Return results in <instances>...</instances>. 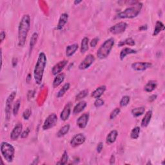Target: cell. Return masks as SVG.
Segmentation results:
<instances>
[{
  "label": "cell",
  "mask_w": 165,
  "mask_h": 165,
  "mask_svg": "<svg viewBox=\"0 0 165 165\" xmlns=\"http://www.w3.org/2000/svg\"><path fill=\"white\" fill-rule=\"evenodd\" d=\"M30 27V18L29 14H25L20 20L18 27V46H25L28 33Z\"/></svg>",
  "instance_id": "cell-1"
},
{
  "label": "cell",
  "mask_w": 165,
  "mask_h": 165,
  "mask_svg": "<svg viewBox=\"0 0 165 165\" xmlns=\"http://www.w3.org/2000/svg\"><path fill=\"white\" fill-rule=\"evenodd\" d=\"M47 56L44 52H41L39 54L38 61L36 62L34 70V78L36 83L40 84L42 83L44 71L47 65Z\"/></svg>",
  "instance_id": "cell-2"
},
{
  "label": "cell",
  "mask_w": 165,
  "mask_h": 165,
  "mask_svg": "<svg viewBox=\"0 0 165 165\" xmlns=\"http://www.w3.org/2000/svg\"><path fill=\"white\" fill-rule=\"evenodd\" d=\"M133 5L134 6L128 7L124 11L121 12L117 15V17L119 19H132L138 16L142 9L143 4L139 1H136Z\"/></svg>",
  "instance_id": "cell-3"
},
{
  "label": "cell",
  "mask_w": 165,
  "mask_h": 165,
  "mask_svg": "<svg viewBox=\"0 0 165 165\" xmlns=\"http://www.w3.org/2000/svg\"><path fill=\"white\" fill-rule=\"evenodd\" d=\"M115 43L114 38H109L107 39L101 47L99 48L97 52L98 58L100 59H103L107 58L113 48Z\"/></svg>",
  "instance_id": "cell-4"
},
{
  "label": "cell",
  "mask_w": 165,
  "mask_h": 165,
  "mask_svg": "<svg viewBox=\"0 0 165 165\" xmlns=\"http://www.w3.org/2000/svg\"><path fill=\"white\" fill-rule=\"evenodd\" d=\"M0 150L6 161L8 163L13 161L15 155V148L12 144L7 142H2L0 145Z\"/></svg>",
  "instance_id": "cell-5"
},
{
  "label": "cell",
  "mask_w": 165,
  "mask_h": 165,
  "mask_svg": "<svg viewBox=\"0 0 165 165\" xmlns=\"http://www.w3.org/2000/svg\"><path fill=\"white\" fill-rule=\"evenodd\" d=\"M16 96V92H13L10 94L8 96L5 102V118L7 120H9L11 116V110H12V106H13V103Z\"/></svg>",
  "instance_id": "cell-6"
},
{
  "label": "cell",
  "mask_w": 165,
  "mask_h": 165,
  "mask_svg": "<svg viewBox=\"0 0 165 165\" xmlns=\"http://www.w3.org/2000/svg\"><path fill=\"white\" fill-rule=\"evenodd\" d=\"M58 122V116L55 114L52 113L47 117L42 127L43 130H49L55 126Z\"/></svg>",
  "instance_id": "cell-7"
},
{
  "label": "cell",
  "mask_w": 165,
  "mask_h": 165,
  "mask_svg": "<svg viewBox=\"0 0 165 165\" xmlns=\"http://www.w3.org/2000/svg\"><path fill=\"white\" fill-rule=\"evenodd\" d=\"M128 27L127 23L125 22H119L111 27L109 29L110 33L113 34H119L124 33Z\"/></svg>",
  "instance_id": "cell-8"
},
{
  "label": "cell",
  "mask_w": 165,
  "mask_h": 165,
  "mask_svg": "<svg viewBox=\"0 0 165 165\" xmlns=\"http://www.w3.org/2000/svg\"><path fill=\"white\" fill-rule=\"evenodd\" d=\"M95 61V57L92 54L87 55L85 58H84L81 63L79 64V70H86L89 68L92 64Z\"/></svg>",
  "instance_id": "cell-9"
},
{
  "label": "cell",
  "mask_w": 165,
  "mask_h": 165,
  "mask_svg": "<svg viewBox=\"0 0 165 165\" xmlns=\"http://www.w3.org/2000/svg\"><path fill=\"white\" fill-rule=\"evenodd\" d=\"M86 141V138L83 134H78L75 135L70 141V144L72 147H77L81 145Z\"/></svg>",
  "instance_id": "cell-10"
},
{
  "label": "cell",
  "mask_w": 165,
  "mask_h": 165,
  "mask_svg": "<svg viewBox=\"0 0 165 165\" xmlns=\"http://www.w3.org/2000/svg\"><path fill=\"white\" fill-rule=\"evenodd\" d=\"M152 65L148 62H136L132 64V68L135 71H144L148 68L152 67Z\"/></svg>",
  "instance_id": "cell-11"
},
{
  "label": "cell",
  "mask_w": 165,
  "mask_h": 165,
  "mask_svg": "<svg viewBox=\"0 0 165 165\" xmlns=\"http://www.w3.org/2000/svg\"><path fill=\"white\" fill-rule=\"evenodd\" d=\"M23 131V125L21 123H18L12 130L10 133V139L13 141L17 140L19 137L21 135Z\"/></svg>",
  "instance_id": "cell-12"
},
{
  "label": "cell",
  "mask_w": 165,
  "mask_h": 165,
  "mask_svg": "<svg viewBox=\"0 0 165 165\" xmlns=\"http://www.w3.org/2000/svg\"><path fill=\"white\" fill-rule=\"evenodd\" d=\"M67 63L68 61L67 60H62V61H60L58 63H56L52 69V74L54 75H56L61 73L62 70L67 65Z\"/></svg>",
  "instance_id": "cell-13"
},
{
  "label": "cell",
  "mask_w": 165,
  "mask_h": 165,
  "mask_svg": "<svg viewBox=\"0 0 165 165\" xmlns=\"http://www.w3.org/2000/svg\"><path fill=\"white\" fill-rule=\"evenodd\" d=\"M89 113H84L78 119L76 123H77V125L79 128L84 129V128H86L88 122V120H89Z\"/></svg>",
  "instance_id": "cell-14"
},
{
  "label": "cell",
  "mask_w": 165,
  "mask_h": 165,
  "mask_svg": "<svg viewBox=\"0 0 165 165\" xmlns=\"http://www.w3.org/2000/svg\"><path fill=\"white\" fill-rule=\"evenodd\" d=\"M71 113V104L68 103L64 107L63 110H62L61 114H60V118L63 121H65L68 120L69 117Z\"/></svg>",
  "instance_id": "cell-15"
},
{
  "label": "cell",
  "mask_w": 165,
  "mask_h": 165,
  "mask_svg": "<svg viewBox=\"0 0 165 165\" xmlns=\"http://www.w3.org/2000/svg\"><path fill=\"white\" fill-rule=\"evenodd\" d=\"M107 90V87L105 85H101L98 87L92 93V97L94 99L100 98L103 94L104 93V92Z\"/></svg>",
  "instance_id": "cell-16"
},
{
  "label": "cell",
  "mask_w": 165,
  "mask_h": 165,
  "mask_svg": "<svg viewBox=\"0 0 165 165\" xmlns=\"http://www.w3.org/2000/svg\"><path fill=\"white\" fill-rule=\"evenodd\" d=\"M68 19V14L67 13H63L60 16L58 25L56 27V29L58 30H61L64 27V26L65 25V24L67 23Z\"/></svg>",
  "instance_id": "cell-17"
},
{
  "label": "cell",
  "mask_w": 165,
  "mask_h": 165,
  "mask_svg": "<svg viewBox=\"0 0 165 165\" xmlns=\"http://www.w3.org/2000/svg\"><path fill=\"white\" fill-rule=\"evenodd\" d=\"M65 79V74L64 73H60L58 75H56L53 81V83H52L53 88H55L58 87L60 84L64 81Z\"/></svg>",
  "instance_id": "cell-18"
},
{
  "label": "cell",
  "mask_w": 165,
  "mask_h": 165,
  "mask_svg": "<svg viewBox=\"0 0 165 165\" xmlns=\"http://www.w3.org/2000/svg\"><path fill=\"white\" fill-rule=\"evenodd\" d=\"M118 131L115 130H112L107 136L106 141H107V144H111L112 143H114L116 141V139H117V138H118Z\"/></svg>",
  "instance_id": "cell-19"
},
{
  "label": "cell",
  "mask_w": 165,
  "mask_h": 165,
  "mask_svg": "<svg viewBox=\"0 0 165 165\" xmlns=\"http://www.w3.org/2000/svg\"><path fill=\"white\" fill-rule=\"evenodd\" d=\"M87 102L84 101H81L79 102L74 107L73 109V114L74 115H77L81 112L85 107H87Z\"/></svg>",
  "instance_id": "cell-20"
},
{
  "label": "cell",
  "mask_w": 165,
  "mask_h": 165,
  "mask_svg": "<svg viewBox=\"0 0 165 165\" xmlns=\"http://www.w3.org/2000/svg\"><path fill=\"white\" fill-rule=\"evenodd\" d=\"M78 44L77 43H74L67 46L66 48V55L67 57H71L72 55H73L78 49Z\"/></svg>",
  "instance_id": "cell-21"
},
{
  "label": "cell",
  "mask_w": 165,
  "mask_h": 165,
  "mask_svg": "<svg viewBox=\"0 0 165 165\" xmlns=\"http://www.w3.org/2000/svg\"><path fill=\"white\" fill-rule=\"evenodd\" d=\"M157 86H158V83L154 80H150L149 81L144 87V90L147 92H152L154 91Z\"/></svg>",
  "instance_id": "cell-22"
},
{
  "label": "cell",
  "mask_w": 165,
  "mask_h": 165,
  "mask_svg": "<svg viewBox=\"0 0 165 165\" xmlns=\"http://www.w3.org/2000/svg\"><path fill=\"white\" fill-rule=\"evenodd\" d=\"M152 117V111L148 110L147 113L144 115L143 119H142L141 121V127H147L148 126V124H150V122L151 121Z\"/></svg>",
  "instance_id": "cell-23"
},
{
  "label": "cell",
  "mask_w": 165,
  "mask_h": 165,
  "mask_svg": "<svg viewBox=\"0 0 165 165\" xmlns=\"http://www.w3.org/2000/svg\"><path fill=\"white\" fill-rule=\"evenodd\" d=\"M137 51L135 50H134L132 49H130V48H124L120 52V59L121 60H123L124 58H126V56L127 55L132 54H136Z\"/></svg>",
  "instance_id": "cell-24"
},
{
  "label": "cell",
  "mask_w": 165,
  "mask_h": 165,
  "mask_svg": "<svg viewBox=\"0 0 165 165\" xmlns=\"http://www.w3.org/2000/svg\"><path fill=\"white\" fill-rule=\"evenodd\" d=\"M164 24L160 21H158L155 23V29L154 30V33H153V36H156L158 35L162 30H164Z\"/></svg>",
  "instance_id": "cell-25"
},
{
  "label": "cell",
  "mask_w": 165,
  "mask_h": 165,
  "mask_svg": "<svg viewBox=\"0 0 165 165\" xmlns=\"http://www.w3.org/2000/svg\"><path fill=\"white\" fill-rule=\"evenodd\" d=\"M144 112H145V108L143 107L135 108L131 111L132 115L135 117V118H138V117L143 115L144 113Z\"/></svg>",
  "instance_id": "cell-26"
},
{
  "label": "cell",
  "mask_w": 165,
  "mask_h": 165,
  "mask_svg": "<svg viewBox=\"0 0 165 165\" xmlns=\"http://www.w3.org/2000/svg\"><path fill=\"white\" fill-rule=\"evenodd\" d=\"M88 43H89V39L87 37H84L81 41V54H84L89 49L88 46Z\"/></svg>",
  "instance_id": "cell-27"
},
{
  "label": "cell",
  "mask_w": 165,
  "mask_h": 165,
  "mask_svg": "<svg viewBox=\"0 0 165 165\" xmlns=\"http://www.w3.org/2000/svg\"><path fill=\"white\" fill-rule=\"evenodd\" d=\"M70 130V125L69 124H65L60 128L58 132L57 133V136L58 138H62V137L65 136L66 134H68V132Z\"/></svg>",
  "instance_id": "cell-28"
},
{
  "label": "cell",
  "mask_w": 165,
  "mask_h": 165,
  "mask_svg": "<svg viewBox=\"0 0 165 165\" xmlns=\"http://www.w3.org/2000/svg\"><path fill=\"white\" fill-rule=\"evenodd\" d=\"M135 41L132 38H127L123 41H120L118 43V47H123L124 45H129V46H134L135 45Z\"/></svg>",
  "instance_id": "cell-29"
},
{
  "label": "cell",
  "mask_w": 165,
  "mask_h": 165,
  "mask_svg": "<svg viewBox=\"0 0 165 165\" xmlns=\"http://www.w3.org/2000/svg\"><path fill=\"white\" fill-rule=\"evenodd\" d=\"M69 88H70V83H65L63 86V87L61 88V89L59 90L58 93L57 94V97L58 98H62L63 96L65 94L67 91H68V90H69Z\"/></svg>",
  "instance_id": "cell-30"
},
{
  "label": "cell",
  "mask_w": 165,
  "mask_h": 165,
  "mask_svg": "<svg viewBox=\"0 0 165 165\" xmlns=\"http://www.w3.org/2000/svg\"><path fill=\"white\" fill-rule=\"evenodd\" d=\"M141 132V128L139 127H135L133 128L130 133V138L133 139H137L139 138Z\"/></svg>",
  "instance_id": "cell-31"
},
{
  "label": "cell",
  "mask_w": 165,
  "mask_h": 165,
  "mask_svg": "<svg viewBox=\"0 0 165 165\" xmlns=\"http://www.w3.org/2000/svg\"><path fill=\"white\" fill-rule=\"evenodd\" d=\"M38 33H34L31 36L30 38V51L33 49L34 47L35 46L36 42L38 41Z\"/></svg>",
  "instance_id": "cell-32"
},
{
  "label": "cell",
  "mask_w": 165,
  "mask_h": 165,
  "mask_svg": "<svg viewBox=\"0 0 165 165\" xmlns=\"http://www.w3.org/2000/svg\"><path fill=\"white\" fill-rule=\"evenodd\" d=\"M130 98L128 95H124L121 99L119 104L121 107H126L130 103Z\"/></svg>",
  "instance_id": "cell-33"
},
{
  "label": "cell",
  "mask_w": 165,
  "mask_h": 165,
  "mask_svg": "<svg viewBox=\"0 0 165 165\" xmlns=\"http://www.w3.org/2000/svg\"><path fill=\"white\" fill-rule=\"evenodd\" d=\"M88 90L87 89H84V90L81 91L77 95H76L75 100L79 101V100L84 98L88 95Z\"/></svg>",
  "instance_id": "cell-34"
},
{
  "label": "cell",
  "mask_w": 165,
  "mask_h": 165,
  "mask_svg": "<svg viewBox=\"0 0 165 165\" xmlns=\"http://www.w3.org/2000/svg\"><path fill=\"white\" fill-rule=\"evenodd\" d=\"M20 105H21V101H20V99H18L15 102L13 108V112L14 115H16L18 114L19 110Z\"/></svg>",
  "instance_id": "cell-35"
},
{
  "label": "cell",
  "mask_w": 165,
  "mask_h": 165,
  "mask_svg": "<svg viewBox=\"0 0 165 165\" xmlns=\"http://www.w3.org/2000/svg\"><path fill=\"white\" fill-rule=\"evenodd\" d=\"M68 153L67 151H65L63 153V154L62 155L61 160H60L57 164H66L68 162Z\"/></svg>",
  "instance_id": "cell-36"
},
{
  "label": "cell",
  "mask_w": 165,
  "mask_h": 165,
  "mask_svg": "<svg viewBox=\"0 0 165 165\" xmlns=\"http://www.w3.org/2000/svg\"><path fill=\"white\" fill-rule=\"evenodd\" d=\"M121 112V109L119 108H115L111 112L110 114V119H115L117 116H118Z\"/></svg>",
  "instance_id": "cell-37"
},
{
  "label": "cell",
  "mask_w": 165,
  "mask_h": 165,
  "mask_svg": "<svg viewBox=\"0 0 165 165\" xmlns=\"http://www.w3.org/2000/svg\"><path fill=\"white\" fill-rule=\"evenodd\" d=\"M31 114H32L31 110L29 109V108H28V109H27V110H25V111H24V112L23 113V118H24V119L28 120L30 118Z\"/></svg>",
  "instance_id": "cell-38"
},
{
  "label": "cell",
  "mask_w": 165,
  "mask_h": 165,
  "mask_svg": "<svg viewBox=\"0 0 165 165\" xmlns=\"http://www.w3.org/2000/svg\"><path fill=\"white\" fill-rule=\"evenodd\" d=\"M104 101L100 98H98V99H95V101L94 102V106L96 107V108H99L100 107H102L103 105H104Z\"/></svg>",
  "instance_id": "cell-39"
},
{
  "label": "cell",
  "mask_w": 165,
  "mask_h": 165,
  "mask_svg": "<svg viewBox=\"0 0 165 165\" xmlns=\"http://www.w3.org/2000/svg\"><path fill=\"white\" fill-rule=\"evenodd\" d=\"M30 132V128L29 127H28L27 128V129L24 130L23 132H22V134L21 135V138L24 139V138H26L28 137V135H29V133Z\"/></svg>",
  "instance_id": "cell-40"
},
{
  "label": "cell",
  "mask_w": 165,
  "mask_h": 165,
  "mask_svg": "<svg viewBox=\"0 0 165 165\" xmlns=\"http://www.w3.org/2000/svg\"><path fill=\"white\" fill-rule=\"evenodd\" d=\"M99 41V38H95L94 39H92L91 40V41L90 42V45L91 47H95L96 45H98Z\"/></svg>",
  "instance_id": "cell-41"
},
{
  "label": "cell",
  "mask_w": 165,
  "mask_h": 165,
  "mask_svg": "<svg viewBox=\"0 0 165 165\" xmlns=\"http://www.w3.org/2000/svg\"><path fill=\"white\" fill-rule=\"evenodd\" d=\"M103 143L102 142H99L98 144V146H97V152L98 153H101L103 150Z\"/></svg>",
  "instance_id": "cell-42"
},
{
  "label": "cell",
  "mask_w": 165,
  "mask_h": 165,
  "mask_svg": "<svg viewBox=\"0 0 165 165\" xmlns=\"http://www.w3.org/2000/svg\"><path fill=\"white\" fill-rule=\"evenodd\" d=\"M5 36H6V34H5V32L1 31V34H0V38H1V43L3 41V40L5 39Z\"/></svg>",
  "instance_id": "cell-43"
},
{
  "label": "cell",
  "mask_w": 165,
  "mask_h": 165,
  "mask_svg": "<svg viewBox=\"0 0 165 165\" xmlns=\"http://www.w3.org/2000/svg\"><path fill=\"white\" fill-rule=\"evenodd\" d=\"M157 97H158V96H157V95L153 94V95H150V97H149V99H148V101H150V102H153V101H154V100H155V99H156Z\"/></svg>",
  "instance_id": "cell-44"
},
{
  "label": "cell",
  "mask_w": 165,
  "mask_h": 165,
  "mask_svg": "<svg viewBox=\"0 0 165 165\" xmlns=\"http://www.w3.org/2000/svg\"><path fill=\"white\" fill-rule=\"evenodd\" d=\"M115 155H114V154H112V155H111V158H110V164H114L115 163Z\"/></svg>",
  "instance_id": "cell-45"
},
{
  "label": "cell",
  "mask_w": 165,
  "mask_h": 165,
  "mask_svg": "<svg viewBox=\"0 0 165 165\" xmlns=\"http://www.w3.org/2000/svg\"><path fill=\"white\" fill-rule=\"evenodd\" d=\"M148 29V26L147 25H141L139 28V30H147Z\"/></svg>",
  "instance_id": "cell-46"
},
{
  "label": "cell",
  "mask_w": 165,
  "mask_h": 165,
  "mask_svg": "<svg viewBox=\"0 0 165 165\" xmlns=\"http://www.w3.org/2000/svg\"><path fill=\"white\" fill-rule=\"evenodd\" d=\"M17 63H18V59L17 58H13V67H16L17 65Z\"/></svg>",
  "instance_id": "cell-47"
},
{
  "label": "cell",
  "mask_w": 165,
  "mask_h": 165,
  "mask_svg": "<svg viewBox=\"0 0 165 165\" xmlns=\"http://www.w3.org/2000/svg\"><path fill=\"white\" fill-rule=\"evenodd\" d=\"M30 80H31V74H29L27 75V82L29 83L30 81Z\"/></svg>",
  "instance_id": "cell-48"
},
{
  "label": "cell",
  "mask_w": 165,
  "mask_h": 165,
  "mask_svg": "<svg viewBox=\"0 0 165 165\" xmlns=\"http://www.w3.org/2000/svg\"><path fill=\"white\" fill-rule=\"evenodd\" d=\"M82 1L81 0H79V1H77V0H75V1H74V3L75 4V5H78V4H79L80 3H81Z\"/></svg>",
  "instance_id": "cell-49"
},
{
  "label": "cell",
  "mask_w": 165,
  "mask_h": 165,
  "mask_svg": "<svg viewBox=\"0 0 165 165\" xmlns=\"http://www.w3.org/2000/svg\"><path fill=\"white\" fill-rule=\"evenodd\" d=\"M152 164V163H151V162H150V161H148V163H147V164Z\"/></svg>",
  "instance_id": "cell-50"
}]
</instances>
